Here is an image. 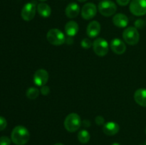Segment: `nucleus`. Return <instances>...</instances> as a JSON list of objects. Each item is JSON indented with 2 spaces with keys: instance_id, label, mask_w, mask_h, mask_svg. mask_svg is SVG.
<instances>
[{
  "instance_id": "obj_1",
  "label": "nucleus",
  "mask_w": 146,
  "mask_h": 145,
  "mask_svg": "<svg viewBox=\"0 0 146 145\" xmlns=\"http://www.w3.org/2000/svg\"><path fill=\"white\" fill-rule=\"evenodd\" d=\"M30 134L27 128L19 125L13 129L11 134V139L16 145H24L29 142Z\"/></svg>"
},
{
  "instance_id": "obj_2",
  "label": "nucleus",
  "mask_w": 146,
  "mask_h": 145,
  "mask_svg": "<svg viewBox=\"0 0 146 145\" xmlns=\"http://www.w3.org/2000/svg\"><path fill=\"white\" fill-rule=\"evenodd\" d=\"M81 126V119L76 113H71L64 120V127L68 132H75L79 129Z\"/></svg>"
},
{
  "instance_id": "obj_3",
  "label": "nucleus",
  "mask_w": 146,
  "mask_h": 145,
  "mask_svg": "<svg viewBox=\"0 0 146 145\" xmlns=\"http://www.w3.org/2000/svg\"><path fill=\"white\" fill-rule=\"evenodd\" d=\"M46 38L48 42L54 45H61L66 41V37L64 33L58 28H51L46 34Z\"/></svg>"
},
{
  "instance_id": "obj_4",
  "label": "nucleus",
  "mask_w": 146,
  "mask_h": 145,
  "mask_svg": "<svg viewBox=\"0 0 146 145\" xmlns=\"http://www.w3.org/2000/svg\"><path fill=\"white\" fill-rule=\"evenodd\" d=\"M123 38L127 44L135 45L139 42L140 34L135 27L130 26L124 30L123 33Z\"/></svg>"
},
{
  "instance_id": "obj_5",
  "label": "nucleus",
  "mask_w": 146,
  "mask_h": 145,
  "mask_svg": "<svg viewBox=\"0 0 146 145\" xmlns=\"http://www.w3.org/2000/svg\"><path fill=\"white\" fill-rule=\"evenodd\" d=\"M98 9L101 14L104 16H111L117 11V6L111 0H103L98 4Z\"/></svg>"
},
{
  "instance_id": "obj_6",
  "label": "nucleus",
  "mask_w": 146,
  "mask_h": 145,
  "mask_svg": "<svg viewBox=\"0 0 146 145\" xmlns=\"http://www.w3.org/2000/svg\"><path fill=\"white\" fill-rule=\"evenodd\" d=\"M108 43L103 38H98L93 43V49L94 53L100 57L106 55L108 53Z\"/></svg>"
},
{
  "instance_id": "obj_7",
  "label": "nucleus",
  "mask_w": 146,
  "mask_h": 145,
  "mask_svg": "<svg viewBox=\"0 0 146 145\" xmlns=\"http://www.w3.org/2000/svg\"><path fill=\"white\" fill-rule=\"evenodd\" d=\"M130 11L136 16L146 14V0H132L129 6Z\"/></svg>"
},
{
  "instance_id": "obj_8",
  "label": "nucleus",
  "mask_w": 146,
  "mask_h": 145,
  "mask_svg": "<svg viewBox=\"0 0 146 145\" xmlns=\"http://www.w3.org/2000/svg\"><path fill=\"white\" fill-rule=\"evenodd\" d=\"M36 11V7L34 3H27L23 7L21 11V16L24 21H29L34 18Z\"/></svg>"
},
{
  "instance_id": "obj_9",
  "label": "nucleus",
  "mask_w": 146,
  "mask_h": 145,
  "mask_svg": "<svg viewBox=\"0 0 146 145\" xmlns=\"http://www.w3.org/2000/svg\"><path fill=\"white\" fill-rule=\"evenodd\" d=\"M97 14L96 6L94 3H87L81 9V16L86 20H90L95 17Z\"/></svg>"
},
{
  "instance_id": "obj_10",
  "label": "nucleus",
  "mask_w": 146,
  "mask_h": 145,
  "mask_svg": "<svg viewBox=\"0 0 146 145\" xmlns=\"http://www.w3.org/2000/svg\"><path fill=\"white\" fill-rule=\"evenodd\" d=\"M48 78H49V75H48V72L46 70L39 69L36 71L35 73H34L33 80L37 86L41 87L47 83Z\"/></svg>"
},
{
  "instance_id": "obj_11",
  "label": "nucleus",
  "mask_w": 146,
  "mask_h": 145,
  "mask_svg": "<svg viewBox=\"0 0 146 145\" xmlns=\"http://www.w3.org/2000/svg\"><path fill=\"white\" fill-rule=\"evenodd\" d=\"M111 48L115 53L121 55L126 51V45L122 40L118 38L113 39L111 42Z\"/></svg>"
},
{
  "instance_id": "obj_12",
  "label": "nucleus",
  "mask_w": 146,
  "mask_h": 145,
  "mask_svg": "<svg viewBox=\"0 0 146 145\" xmlns=\"http://www.w3.org/2000/svg\"><path fill=\"white\" fill-rule=\"evenodd\" d=\"M101 24L97 21H93L88 24L86 28V34L89 38H95L101 32Z\"/></svg>"
},
{
  "instance_id": "obj_13",
  "label": "nucleus",
  "mask_w": 146,
  "mask_h": 145,
  "mask_svg": "<svg viewBox=\"0 0 146 145\" xmlns=\"http://www.w3.org/2000/svg\"><path fill=\"white\" fill-rule=\"evenodd\" d=\"M120 127L116 122H108L104 124L103 127V132L108 136H113L119 132Z\"/></svg>"
},
{
  "instance_id": "obj_14",
  "label": "nucleus",
  "mask_w": 146,
  "mask_h": 145,
  "mask_svg": "<svg viewBox=\"0 0 146 145\" xmlns=\"http://www.w3.org/2000/svg\"><path fill=\"white\" fill-rule=\"evenodd\" d=\"M128 22L129 20L127 16L121 13L115 14L113 18V23L118 28H125L128 26Z\"/></svg>"
},
{
  "instance_id": "obj_15",
  "label": "nucleus",
  "mask_w": 146,
  "mask_h": 145,
  "mask_svg": "<svg viewBox=\"0 0 146 145\" xmlns=\"http://www.w3.org/2000/svg\"><path fill=\"white\" fill-rule=\"evenodd\" d=\"M80 7L77 3L71 2L66 7L65 10L66 15L68 18H74L79 14Z\"/></svg>"
},
{
  "instance_id": "obj_16",
  "label": "nucleus",
  "mask_w": 146,
  "mask_h": 145,
  "mask_svg": "<svg viewBox=\"0 0 146 145\" xmlns=\"http://www.w3.org/2000/svg\"><path fill=\"white\" fill-rule=\"evenodd\" d=\"M134 100L135 102L140 106L146 107V89L140 88L138 89L134 93Z\"/></svg>"
},
{
  "instance_id": "obj_17",
  "label": "nucleus",
  "mask_w": 146,
  "mask_h": 145,
  "mask_svg": "<svg viewBox=\"0 0 146 145\" xmlns=\"http://www.w3.org/2000/svg\"><path fill=\"white\" fill-rule=\"evenodd\" d=\"M79 27L78 24L74 21H70L66 23L65 26V32L68 36H74L78 33Z\"/></svg>"
},
{
  "instance_id": "obj_18",
  "label": "nucleus",
  "mask_w": 146,
  "mask_h": 145,
  "mask_svg": "<svg viewBox=\"0 0 146 145\" xmlns=\"http://www.w3.org/2000/svg\"><path fill=\"white\" fill-rule=\"evenodd\" d=\"M36 11L44 18H48L51 14V7L46 3H39L36 7Z\"/></svg>"
},
{
  "instance_id": "obj_19",
  "label": "nucleus",
  "mask_w": 146,
  "mask_h": 145,
  "mask_svg": "<svg viewBox=\"0 0 146 145\" xmlns=\"http://www.w3.org/2000/svg\"><path fill=\"white\" fill-rule=\"evenodd\" d=\"M91 139V135L89 132L86 129H82L78 134V139L81 143L86 144L89 142Z\"/></svg>"
},
{
  "instance_id": "obj_20",
  "label": "nucleus",
  "mask_w": 146,
  "mask_h": 145,
  "mask_svg": "<svg viewBox=\"0 0 146 145\" xmlns=\"http://www.w3.org/2000/svg\"><path fill=\"white\" fill-rule=\"evenodd\" d=\"M26 95L27 98L30 100H34L37 98L39 95V90L37 88L31 87L27 89V92H26Z\"/></svg>"
},
{
  "instance_id": "obj_21",
  "label": "nucleus",
  "mask_w": 146,
  "mask_h": 145,
  "mask_svg": "<svg viewBox=\"0 0 146 145\" xmlns=\"http://www.w3.org/2000/svg\"><path fill=\"white\" fill-rule=\"evenodd\" d=\"M81 45L84 48L88 49L89 48H91V45H93V43L91 42V41L90 38H84L82 41H81Z\"/></svg>"
},
{
  "instance_id": "obj_22",
  "label": "nucleus",
  "mask_w": 146,
  "mask_h": 145,
  "mask_svg": "<svg viewBox=\"0 0 146 145\" xmlns=\"http://www.w3.org/2000/svg\"><path fill=\"white\" fill-rule=\"evenodd\" d=\"M134 25H135V27L137 29H142V28H143L144 27H145V22L143 19L139 18V19H137L136 21H135Z\"/></svg>"
},
{
  "instance_id": "obj_23",
  "label": "nucleus",
  "mask_w": 146,
  "mask_h": 145,
  "mask_svg": "<svg viewBox=\"0 0 146 145\" xmlns=\"http://www.w3.org/2000/svg\"><path fill=\"white\" fill-rule=\"evenodd\" d=\"M11 141V139L7 136H0V145H10Z\"/></svg>"
},
{
  "instance_id": "obj_24",
  "label": "nucleus",
  "mask_w": 146,
  "mask_h": 145,
  "mask_svg": "<svg viewBox=\"0 0 146 145\" xmlns=\"http://www.w3.org/2000/svg\"><path fill=\"white\" fill-rule=\"evenodd\" d=\"M7 126V122L4 117L0 116V131L5 129Z\"/></svg>"
},
{
  "instance_id": "obj_25",
  "label": "nucleus",
  "mask_w": 146,
  "mask_h": 145,
  "mask_svg": "<svg viewBox=\"0 0 146 145\" xmlns=\"http://www.w3.org/2000/svg\"><path fill=\"white\" fill-rule=\"evenodd\" d=\"M40 92L44 96H46L48 94L50 93V88L49 87L47 86V85H44V86H41V90H40Z\"/></svg>"
},
{
  "instance_id": "obj_26",
  "label": "nucleus",
  "mask_w": 146,
  "mask_h": 145,
  "mask_svg": "<svg viewBox=\"0 0 146 145\" xmlns=\"http://www.w3.org/2000/svg\"><path fill=\"white\" fill-rule=\"evenodd\" d=\"M95 122L98 125H104L105 119L102 116H97L95 119Z\"/></svg>"
},
{
  "instance_id": "obj_27",
  "label": "nucleus",
  "mask_w": 146,
  "mask_h": 145,
  "mask_svg": "<svg viewBox=\"0 0 146 145\" xmlns=\"http://www.w3.org/2000/svg\"><path fill=\"white\" fill-rule=\"evenodd\" d=\"M116 1L120 6L124 7V6L128 5L131 2V0H116Z\"/></svg>"
},
{
  "instance_id": "obj_28",
  "label": "nucleus",
  "mask_w": 146,
  "mask_h": 145,
  "mask_svg": "<svg viewBox=\"0 0 146 145\" xmlns=\"http://www.w3.org/2000/svg\"><path fill=\"white\" fill-rule=\"evenodd\" d=\"M78 1H80V2H85V1H86L87 0H78Z\"/></svg>"
},
{
  "instance_id": "obj_29",
  "label": "nucleus",
  "mask_w": 146,
  "mask_h": 145,
  "mask_svg": "<svg viewBox=\"0 0 146 145\" xmlns=\"http://www.w3.org/2000/svg\"><path fill=\"white\" fill-rule=\"evenodd\" d=\"M111 145H121V144H118V143H116V142H115V143H113Z\"/></svg>"
},
{
  "instance_id": "obj_30",
  "label": "nucleus",
  "mask_w": 146,
  "mask_h": 145,
  "mask_svg": "<svg viewBox=\"0 0 146 145\" xmlns=\"http://www.w3.org/2000/svg\"><path fill=\"white\" fill-rule=\"evenodd\" d=\"M54 145H64V144H63L61 143H57V144H55Z\"/></svg>"
},
{
  "instance_id": "obj_31",
  "label": "nucleus",
  "mask_w": 146,
  "mask_h": 145,
  "mask_svg": "<svg viewBox=\"0 0 146 145\" xmlns=\"http://www.w3.org/2000/svg\"><path fill=\"white\" fill-rule=\"evenodd\" d=\"M39 1H46V0H39Z\"/></svg>"
},
{
  "instance_id": "obj_32",
  "label": "nucleus",
  "mask_w": 146,
  "mask_h": 145,
  "mask_svg": "<svg viewBox=\"0 0 146 145\" xmlns=\"http://www.w3.org/2000/svg\"><path fill=\"white\" fill-rule=\"evenodd\" d=\"M143 145H146V141H145V143L143 144Z\"/></svg>"
},
{
  "instance_id": "obj_33",
  "label": "nucleus",
  "mask_w": 146,
  "mask_h": 145,
  "mask_svg": "<svg viewBox=\"0 0 146 145\" xmlns=\"http://www.w3.org/2000/svg\"><path fill=\"white\" fill-rule=\"evenodd\" d=\"M145 134H146V128H145Z\"/></svg>"
}]
</instances>
